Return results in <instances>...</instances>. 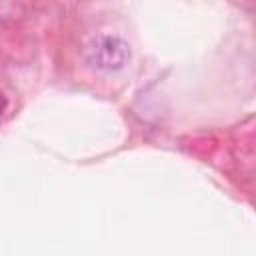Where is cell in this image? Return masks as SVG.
<instances>
[{"instance_id": "6da1fadb", "label": "cell", "mask_w": 256, "mask_h": 256, "mask_svg": "<svg viewBox=\"0 0 256 256\" xmlns=\"http://www.w3.org/2000/svg\"><path fill=\"white\" fill-rule=\"evenodd\" d=\"M130 58H132L130 44L116 34H100L94 40H90L84 50V60L88 68L102 74H114L124 70Z\"/></svg>"}, {"instance_id": "7a4b0ae2", "label": "cell", "mask_w": 256, "mask_h": 256, "mask_svg": "<svg viewBox=\"0 0 256 256\" xmlns=\"http://www.w3.org/2000/svg\"><path fill=\"white\" fill-rule=\"evenodd\" d=\"M4 104H6V102H4V98L0 96V114H2V110H4Z\"/></svg>"}]
</instances>
